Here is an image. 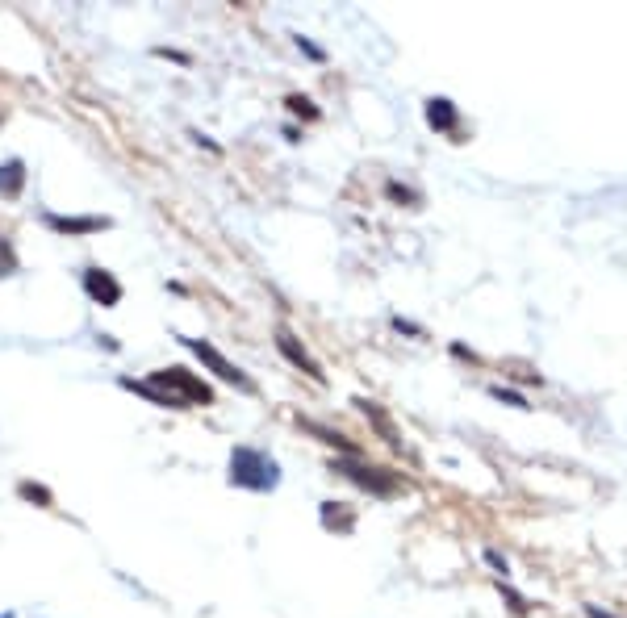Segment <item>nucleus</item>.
I'll return each instance as SVG.
<instances>
[{
	"label": "nucleus",
	"instance_id": "f257e3e1",
	"mask_svg": "<svg viewBox=\"0 0 627 618\" xmlns=\"http://www.w3.org/2000/svg\"><path fill=\"white\" fill-rule=\"evenodd\" d=\"M122 389H134L138 397L155 401L168 410H189V406H214V389L189 368H159L147 380H122Z\"/></svg>",
	"mask_w": 627,
	"mask_h": 618
},
{
	"label": "nucleus",
	"instance_id": "ddd939ff",
	"mask_svg": "<svg viewBox=\"0 0 627 618\" xmlns=\"http://www.w3.org/2000/svg\"><path fill=\"white\" fill-rule=\"evenodd\" d=\"M0 618H13V614H0Z\"/></svg>",
	"mask_w": 627,
	"mask_h": 618
},
{
	"label": "nucleus",
	"instance_id": "9b49d317",
	"mask_svg": "<svg viewBox=\"0 0 627 618\" xmlns=\"http://www.w3.org/2000/svg\"><path fill=\"white\" fill-rule=\"evenodd\" d=\"M13 268H17L13 247H9V243H0V276H13Z\"/></svg>",
	"mask_w": 627,
	"mask_h": 618
},
{
	"label": "nucleus",
	"instance_id": "0eeeda50",
	"mask_svg": "<svg viewBox=\"0 0 627 618\" xmlns=\"http://www.w3.org/2000/svg\"><path fill=\"white\" fill-rule=\"evenodd\" d=\"M21 188H26V163L21 159H9L5 168H0V197H21Z\"/></svg>",
	"mask_w": 627,
	"mask_h": 618
},
{
	"label": "nucleus",
	"instance_id": "f8f14e48",
	"mask_svg": "<svg viewBox=\"0 0 627 618\" xmlns=\"http://www.w3.org/2000/svg\"><path fill=\"white\" fill-rule=\"evenodd\" d=\"M586 614H590V618H615V614H602V610H598V606H590V610H586Z\"/></svg>",
	"mask_w": 627,
	"mask_h": 618
},
{
	"label": "nucleus",
	"instance_id": "1a4fd4ad",
	"mask_svg": "<svg viewBox=\"0 0 627 618\" xmlns=\"http://www.w3.org/2000/svg\"><path fill=\"white\" fill-rule=\"evenodd\" d=\"M427 122H431L435 130H452V126H456V109H452V101H444V97L431 101V105H427Z\"/></svg>",
	"mask_w": 627,
	"mask_h": 618
},
{
	"label": "nucleus",
	"instance_id": "9d476101",
	"mask_svg": "<svg viewBox=\"0 0 627 618\" xmlns=\"http://www.w3.org/2000/svg\"><path fill=\"white\" fill-rule=\"evenodd\" d=\"M21 497H30V502H42V506H51V493H46L42 485H30V481L21 485Z\"/></svg>",
	"mask_w": 627,
	"mask_h": 618
},
{
	"label": "nucleus",
	"instance_id": "423d86ee",
	"mask_svg": "<svg viewBox=\"0 0 627 618\" xmlns=\"http://www.w3.org/2000/svg\"><path fill=\"white\" fill-rule=\"evenodd\" d=\"M339 472H347L356 485H364V489H373V493H393L398 489V477H381L385 468H360V464H339Z\"/></svg>",
	"mask_w": 627,
	"mask_h": 618
},
{
	"label": "nucleus",
	"instance_id": "7ed1b4c3",
	"mask_svg": "<svg viewBox=\"0 0 627 618\" xmlns=\"http://www.w3.org/2000/svg\"><path fill=\"white\" fill-rule=\"evenodd\" d=\"M180 343L189 347V351H193L197 360H201V364H205L209 372H214L218 380H226V385H235V389L251 393V380H247V376H243V372H239L235 364H230V360H226V355H222L218 347H209V343H201V339H180Z\"/></svg>",
	"mask_w": 627,
	"mask_h": 618
},
{
	"label": "nucleus",
	"instance_id": "f03ea898",
	"mask_svg": "<svg viewBox=\"0 0 627 618\" xmlns=\"http://www.w3.org/2000/svg\"><path fill=\"white\" fill-rule=\"evenodd\" d=\"M230 485L251 493H272L281 485V464L260 447H235L230 451Z\"/></svg>",
	"mask_w": 627,
	"mask_h": 618
},
{
	"label": "nucleus",
	"instance_id": "20e7f679",
	"mask_svg": "<svg viewBox=\"0 0 627 618\" xmlns=\"http://www.w3.org/2000/svg\"><path fill=\"white\" fill-rule=\"evenodd\" d=\"M84 293L97 301V305L113 309V305L122 301V284L113 280V272H105V268H88V272H84Z\"/></svg>",
	"mask_w": 627,
	"mask_h": 618
},
{
	"label": "nucleus",
	"instance_id": "6e6552de",
	"mask_svg": "<svg viewBox=\"0 0 627 618\" xmlns=\"http://www.w3.org/2000/svg\"><path fill=\"white\" fill-rule=\"evenodd\" d=\"M46 226L63 234H92V230H105L109 222L105 218H46Z\"/></svg>",
	"mask_w": 627,
	"mask_h": 618
},
{
	"label": "nucleus",
	"instance_id": "39448f33",
	"mask_svg": "<svg viewBox=\"0 0 627 618\" xmlns=\"http://www.w3.org/2000/svg\"><path fill=\"white\" fill-rule=\"evenodd\" d=\"M276 347H281V351H285V360H289V364H297V368H301V372H306V376H314V380H318V385H322V380H327V372H322V368H318V364L310 360V355H306V347H297V339L289 335V330H285V326H281V330H276Z\"/></svg>",
	"mask_w": 627,
	"mask_h": 618
}]
</instances>
